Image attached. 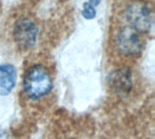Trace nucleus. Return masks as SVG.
<instances>
[{
	"instance_id": "obj_7",
	"label": "nucleus",
	"mask_w": 155,
	"mask_h": 139,
	"mask_svg": "<svg viewBox=\"0 0 155 139\" xmlns=\"http://www.w3.org/2000/svg\"><path fill=\"white\" fill-rule=\"evenodd\" d=\"M82 15L85 19H93L96 15V10L94 6H93L90 3L85 2L84 3V5H83Z\"/></svg>"
},
{
	"instance_id": "obj_2",
	"label": "nucleus",
	"mask_w": 155,
	"mask_h": 139,
	"mask_svg": "<svg viewBox=\"0 0 155 139\" xmlns=\"http://www.w3.org/2000/svg\"><path fill=\"white\" fill-rule=\"evenodd\" d=\"M124 17L129 27L138 33L148 32L152 26V14L149 7L141 2L129 5L125 10Z\"/></svg>"
},
{
	"instance_id": "obj_4",
	"label": "nucleus",
	"mask_w": 155,
	"mask_h": 139,
	"mask_svg": "<svg viewBox=\"0 0 155 139\" xmlns=\"http://www.w3.org/2000/svg\"><path fill=\"white\" fill-rule=\"evenodd\" d=\"M117 48L120 52L127 56L138 54L143 47V43L139 33L127 26L120 30L115 40Z\"/></svg>"
},
{
	"instance_id": "obj_8",
	"label": "nucleus",
	"mask_w": 155,
	"mask_h": 139,
	"mask_svg": "<svg viewBox=\"0 0 155 139\" xmlns=\"http://www.w3.org/2000/svg\"><path fill=\"white\" fill-rule=\"evenodd\" d=\"M0 139H13L6 132L0 131Z\"/></svg>"
},
{
	"instance_id": "obj_5",
	"label": "nucleus",
	"mask_w": 155,
	"mask_h": 139,
	"mask_svg": "<svg viewBox=\"0 0 155 139\" xmlns=\"http://www.w3.org/2000/svg\"><path fill=\"white\" fill-rule=\"evenodd\" d=\"M108 81L111 88L121 97H127L133 89L132 72L127 67L118 68L110 73Z\"/></svg>"
},
{
	"instance_id": "obj_9",
	"label": "nucleus",
	"mask_w": 155,
	"mask_h": 139,
	"mask_svg": "<svg viewBox=\"0 0 155 139\" xmlns=\"http://www.w3.org/2000/svg\"><path fill=\"white\" fill-rule=\"evenodd\" d=\"M102 0H89L88 3H90L93 6H95V5H98L100 3H101Z\"/></svg>"
},
{
	"instance_id": "obj_6",
	"label": "nucleus",
	"mask_w": 155,
	"mask_h": 139,
	"mask_svg": "<svg viewBox=\"0 0 155 139\" xmlns=\"http://www.w3.org/2000/svg\"><path fill=\"white\" fill-rule=\"evenodd\" d=\"M16 70L13 65H0V96L9 95L15 86Z\"/></svg>"
},
{
	"instance_id": "obj_1",
	"label": "nucleus",
	"mask_w": 155,
	"mask_h": 139,
	"mask_svg": "<svg viewBox=\"0 0 155 139\" xmlns=\"http://www.w3.org/2000/svg\"><path fill=\"white\" fill-rule=\"evenodd\" d=\"M53 88V80L47 69L39 64L30 66L23 77V89L31 100L46 96Z\"/></svg>"
},
{
	"instance_id": "obj_3",
	"label": "nucleus",
	"mask_w": 155,
	"mask_h": 139,
	"mask_svg": "<svg viewBox=\"0 0 155 139\" xmlns=\"http://www.w3.org/2000/svg\"><path fill=\"white\" fill-rule=\"evenodd\" d=\"M38 27L35 21L28 17L19 18L14 26V37L15 42L23 48H30L35 46L37 38Z\"/></svg>"
}]
</instances>
